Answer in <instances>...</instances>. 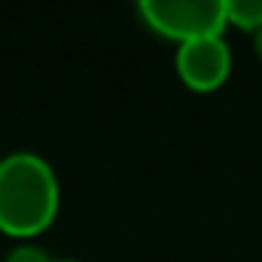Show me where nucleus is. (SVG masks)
<instances>
[{
    "label": "nucleus",
    "mask_w": 262,
    "mask_h": 262,
    "mask_svg": "<svg viewBox=\"0 0 262 262\" xmlns=\"http://www.w3.org/2000/svg\"><path fill=\"white\" fill-rule=\"evenodd\" d=\"M61 201L55 168L31 149H12L0 159V229L15 238L43 232Z\"/></svg>",
    "instance_id": "nucleus-1"
},
{
    "label": "nucleus",
    "mask_w": 262,
    "mask_h": 262,
    "mask_svg": "<svg viewBox=\"0 0 262 262\" xmlns=\"http://www.w3.org/2000/svg\"><path fill=\"white\" fill-rule=\"evenodd\" d=\"M137 12L156 34L177 43L223 34L229 25L226 0H137Z\"/></svg>",
    "instance_id": "nucleus-2"
},
{
    "label": "nucleus",
    "mask_w": 262,
    "mask_h": 262,
    "mask_svg": "<svg viewBox=\"0 0 262 262\" xmlns=\"http://www.w3.org/2000/svg\"><path fill=\"white\" fill-rule=\"evenodd\" d=\"M174 64L180 79L195 92L220 89L232 73V46L223 34H207L177 43Z\"/></svg>",
    "instance_id": "nucleus-3"
},
{
    "label": "nucleus",
    "mask_w": 262,
    "mask_h": 262,
    "mask_svg": "<svg viewBox=\"0 0 262 262\" xmlns=\"http://www.w3.org/2000/svg\"><path fill=\"white\" fill-rule=\"evenodd\" d=\"M229 21L247 31H256L262 25V0H226Z\"/></svg>",
    "instance_id": "nucleus-4"
},
{
    "label": "nucleus",
    "mask_w": 262,
    "mask_h": 262,
    "mask_svg": "<svg viewBox=\"0 0 262 262\" xmlns=\"http://www.w3.org/2000/svg\"><path fill=\"white\" fill-rule=\"evenodd\" d=\"M52 259H55V256H49V250L21 241V244H15V247L6 250V259L3 262H52Z\"/></svg>",
    "instance_id": "nucleus-5"
},
{
    "label": "nucleus",
    "mask_w": 262,
    "mask_h": 262,
    "mask_svg": "<svg viewBox=\"0 0 262 262\" xmlns=\"http://www.w3.org/2000/svg\"><path fill=\"white\" fill-rule=\"evenodd\" d=\"M253 49H256V55L262 58V25L253 31Z\"/></svg>",
    "instance_id": "nucleus-6"
},
{
    "label": "nucleus",
    "mask_w": 262,
    "mask_h": 262,
    "mask_svg": "<svg viewBox=\"0 0 262 262\" xmlns=\"http://www.w3.org/2000/svg\"><path fill=\"white\" fill-rule=\"evenodd\" d=\"M52 262H82V259H76V256H58V259H52Z\"/></svg>",
    "instance_id": "nucleus-7"
}]
</instances>
